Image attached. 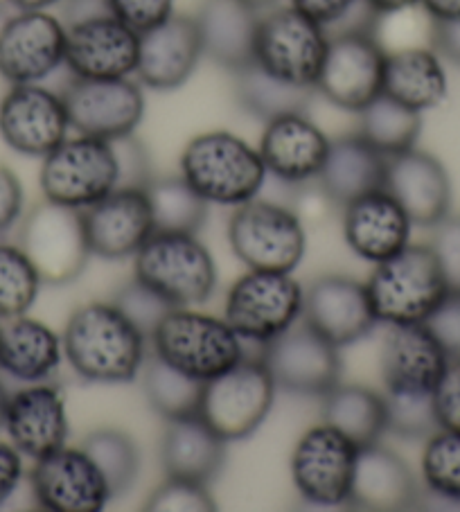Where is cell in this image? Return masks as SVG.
I'll list each match as a JSON object with an SVG mask.
<instances>
[{"mask_svg":"<svg viewBox=\"0 0 460 512\" xmlns=\"http://www.w3.org/2000/svg\"><path fill=\"white\" fill-rule=\"evenodd\" d=\"M61 341L70 368L86 382L129 384L147 361L149 339L115 303L77 307Z\"/></svg>","mask_w":460,"mask_h":512,"instance_id":"1","label":"cell"},{"mask_svg":"<svg viewBox=\"0 0 460 512\" xmlns=\"http://www.w3.org/2000/svg\"><path fill=\"white\" fill-rule=\"evenodd\" d=\"M379 323H427L451 291L449 278L431 244H409L375 264L366 282Z\"/></svg>","mask_w":460,"mask_h":512,"instance_id":"2","label":"cell"},{"mask_svg":"<svg viewBox=\"0 0 460 512\" xmlns=\"http://www.w3.org/2000/svg\"><path fill=\"white\" fill-rule=\"evenodd\" d=\"M181 176L208 203L242 206L255 199L267 181L260 149L230 131L194 136L181 154Z\"/></svg>","mask_w":460,"mask_h":512,"instance_id":"3","label":"cell"},{"mask_svg":"<svg viewBox=\"0 0 460 512\" xmlns=\"http://www.w3.org/2000/svg\"><path fill=\"white\" fill-rule=\"evenodd\" d=\"M149 341L158 359L203 384L246 357L242 337L226 319H215L192 307H172Z\"/></svg>","mask_w":460,"mask_h":512,"instance_id":"4","label":"cell"},{"mask_svg":"<svg viewBox=\"0 0 460 512\" xmlns=\"http://www.w3.org/2000/svg\"><path fill=\"white\" fill-rule=\"evenodd\" d=\"M134 258L136 280L172 307L201 305L215 294V260L197 235L156 231Z\"/></svg>","mask_w":460,"mask_h":512,"instance_id":"5","label":"cell"},{"mask_svg":"<svg viewBox=\"0 0 460 512\" xmlns=\"http://www.w3.org/2000/svg\"><path fill=\"white\" fill-rule=\"evenodd\" d=\"M228 242L237 260L253 271L291 273L307 249L298 215L258 197L237 206L228 222Z\"/></svg>","mask_w":460,"mask_h":512,"instance_id":"6","label":"cell"},{"mask_svg":"<svg viewBox=\"0 0 460 512\" xmlns=\"http://www.w3.org/2000/svg\"><path fill=\"white\" fill-rule=\"evenodd\" d=\"M305 291L291 273L249 269L226 298V316L242 341L264 348L303 319Z\"/></svg>","mask_w":460,"mask_h":512,"instance_id":"7","label":"cell"},{"mask_svg":"<svg viewBox=\"0 0 460 512\" xmlns=\"http://www.w3.org/2000/svg\"><path fill=\"white\" fill-rule=\"evenodd\" d=\"M19 246L46 285H68L77 280L93 255L82 210L48 199L25 215Z\"/></svg>","mask_w":460,"mask_h":512,"instance_id":"8","label":"cell"},{"mask_svg":"<svg viewBox=\"0 0 460 512\" xmlns=\"http://www.w3.org/2000/svg\"><path fill=\"white\" fill-rule=\"evenodd\" d=\"M278 386L264 361L244 357L224 375L203 386L199 416L226 440L237 443L253 436L269 418Z\"/></svg>","mask_w":460,"mask_h":512,"instance_id":"9","label":"cell"},{"mask_svg":"<svg viewBox=\"0 0 460 512\" xmlns=\"http://www.w3.org/2000/svg\"><path fill=\"white\" fill-rule=\"evenodd\" d=\"M327 30L296 7H278L262 16L255 39V64L282 82L314 88L321 75Z\"/></svg>","mask_w":460,"mask_h":512,"instance_id":"10","label":"cell"},{"mask_svg":"<svg viewBox=\"0 0 460 512\" xmlns=\"http://www.w3.org/2000/svg\"><path fill=\"white\" fill-rule=\"evenodd\" d=\"M41 190L59 206L86 210L118 188V165L111 140L66 138L43 158Z\"/></svg>","mask_w":460,"mask_h":512,"instance_id":"11","label":"cell"},{"mask_svg":"<svg viewBox=\"0 0 460 512\" xmlns=\"http://www.w3.org/2000/svg\"><path fill=\"white\" fill-rule=\"evenodd\" d=\"M327 52L316 91L343 111L359 113L384 93L386 48L375 34H327Z\"/></svg>","mask_w":460,"mask_h":512,"instance_id":"12","label":"cell"},{"mask_svg":"<svg viewBox=\"0 0 460 512\" xmlns=\"http://www.w3.org/2000/svg\"><path fill=\"white\" fill-rule=\"evenodd\" d=\"M359 447L334 427L307 429L291 454V481L314 506H345L350 501Z\"/></svg>","mask_w":460,"mask_h":512,"instance_id":"13","label":"cell"},{"mask_svg":"<svg viewBox=\"0 0 460 512\" xmlns=\"http://www.w3.org/2000/svg\"><path fill=\"white\" fill-rule=\"evenodd\" d=\"M61 97L68 111L70 129H75L79 136L115 140L134 134L145 118L143 86L131 77H73Z\"/></svg>","mask_w":460,"mask_h":512,"instance_id":"14","label":"cell"},{"mask_svg":"<svg viewBox=\"0 0 460 512\" xmlns=\"http://www.w3.org/2000/svg\"><path fill=\"white\" fill-rule=\"evenodd\" d=\"M339 350L303 321L267 343L260 359L278 388L294 395L323 397L341 382Z\"/></svg>","mask_w":460,"mask_h":512,"instance_id":"15","label":"cell"},{"mask_svg":"<svg viewBox=\"0 0 460 512\" xmlns=\"http://www.w3.org/2000/svg\"><path fill=\"white\" fill-rule=\"evenodd\" d=\"M68 30L48 12H19L0 28V77L41 84L66 66Z\"/></svg>","mask_w":460,"mask_h":512,"instance_id":"16","label":"cell"},{"mask_svg":"<svg viewBox=\"0 0 460 512\" xmlns=\"http://www.w3.org/2000/svg\"><path fill=\"white\" fill-rule=\"evenodd\" d=\"M70 120L61 93L41 84H16L0 100V138L16 154L46 158L68 138Z\"/></svg>","mask_w":460,"mask_h":512,"instance_id":"17","label":"cell"},{"mask_svg":"<svg viewBox=\"0 0 460 512\" xmlns=\"http://www.w3.org/2000/svg\"><path fill=\"white\" fill-rule=\"evenodd\" d=\"M32 490L50 512H100L113 499L109 483L82 447H61L34 461Z\"/></svg>","mask_w":460,"mask_h":512,"instance_id":"18","label":"cell"},{"mask_svg":"<svg viewBox=\"0 0 460 512\" xmlns=\"http://www.w3.org/2000/svg\"><path fill=\"white\" fill-rule=\"evenodd\" d=\"M303 321L336 348L366 339L379 323L366 282L350 276H323L305 291Z\"/></svg>","mask_w":460,"mask_h":512,"instance_id":"19","label":"cell"},{"mask_svg":"<svg viewBox=\"0 0 460 512\" xmlns=\"http://www.w3.org/2000/svg\"><path fill=\"white\" fill-rule=\"evenodd\" d=\"M203 57V43L194 16L170 19L140 32L138 82L152 91H176L194 75Z\"/></svg>","mask_w":460,"mask_h":512,"instance_id":"20","label":"cell"},{"mask_svg":"<svg viewBox=\"0 0 460 512\" xmlns=\"http://www.w3.org/2000/svg\"><path fill=\"white\" fill-rule=\"evenodd\" d=\"M82 213L91 253L104 260L131 258L156 233L147 190L115 188Z\"/></svg>","mask_w":460,"mask_h":512,"instance_id":"21","label":"cell"},{"mask_svg":"<svg viewBox=\"0 0 460 512\" xmlns=\"http://www.w3.org/2000/svg\"><path fill=\"white\" fill-rule=\"evenodd\" d=\"M66 39V68L82 79L136 75L140 34L118 16L73 25Z\"/></svg>","mask_w":460,"mask_h":512,"instance_id":"22","label":"cell"},{"mask_svg":"<svg viewBox=\"0 0 460 512\" xmlns=\"http://www.w3.org/2000/svg\"><path fill=\"white\" fill-rule=\"evenodd\" d=\"M384 190L393 194L413 226L433 228L449 217V174L436 156L418 147L388 158Z\"/></svg>","mask_w":460,"mask_h":512,"instance_id":"23","label":"cell"},{"mask_svg":"<svg viewBox=\"0 0 460 512\" xmlns=\"http://www.w3.org/2000/svg\"><path fill=\"white\" fill-rule=\"evenodd\" d=\"M447 364L449 355L427 323L388 325L382 346L386 391L431 395Z\"/></svg>","mask_w":460,"mask_h":512,"instance_id":"24","label":"cell"},{"mask_svg":"<svg viewBox=\"0 0 460 512\" xmlns=\"http://www.w3.org/2000/svg\"><path fill=\"white\" fill-rule=\"evenodd\" d=\"M3 429L10 443L32 461L57 452L66 445L70 431L64 395L46 382L21 388L7 400Z\"/></svg>","mask_w":460,"mask_h":512,"instance_id":"25","label":"cell"},{"mask_svg":"<svg viewBox=\"0 0 460 512\" xmlns=\"http://www.w3.org/2000/svg\"><path fill=\"white\" fill-rule=\"evenodd\" d=\"M260 156L267 174L289 185L318 179L330 152V138L307 113H289L267 122L260 138Z\"/></svg>","mask_w":460,"mask_h":512,"instance_id":"26","label":"cell"},{"mask_svg":"<svg viewBox=\"0 0 460 512\" xmlns=\"http://www.w3.org/2000/svg\"><path fill=\"white\" fill-rule=\"evenodd\" d=\"M411 219L391 192L375 190L343 208V237L352 253L379 264L411 242Z\"/></svg>","mask_w":460,"mask_h":512,"instance_id":"27","label":"cell"},{"mask_svg":"<svg viewBox=\"0 0 460 512\" xmlns=\"http://www.w3.org/2000/svg\"><path fill=\"white\" fill-rule=\"evenodd\" d=\"M203 55L228 73H237L255 61L260 16L246 0H203L194 14Z\"/></svg>","mask_w":460,"mask_h":512,"instance_id":"28","label":"cell"},{"mask_svg":"<svg viewBox=\"0 0 460 512\" xmlns=\"http://www.w3.org/2000/svg\"><path fill=\"white\" fill-rule=\"evenodd\" d=\"M418 501V481L400 454L379 443L359 449L348 506L391 512L409 510Z\"/></svg>","mask_w":460,"mask_h":512,"instance_id":"29","label":"cell"},{"mask_svg":"<svg viewBox=\"0 0 460 512\" xmlns=\"http://www.w3.org/2000/svg\"><path fill=\"white\" fill-rule=\"evenodd\" d=\"M388 156L359 134L330 140V152L318 174L323 197L345 208L366 194L382 190L386 181Z\"/></svg>","mask_w":460,"mask_h":512,"instance_id":"30","label":"cell"},{"mask_svg":"<svg viewBox=\"0 0 460 512\" xmlns=\"http://www.w3.org/2000/svg\"><path fill=\"white\" fill-rule=\"evenodd\" d=\"M226 461V440L201 416L167 422L161 440V465L167 479L208 485Z\"/></svg>","mask_w":460,"mask_h":512,"instance_id":"31","label":"cell"},{"mask_svg":"<svg viewBox=\"0 0 460 512\" xmlns=\"http://www.w3.org/2000/svg\"><path fill=\"white\" fill-rule=\"evenodd\" d=\"M64 359V341L30 316L0 321V370L25 384L46 382Z\"/></svg>","mask_w":460,"mask_h":512,"instance_id":"32","label":"cell"},{"mask_svg":"<svg viewBox=\"0 0 460 512\" xmlns=\"http://www.w3.org/2000/svg\"><path fill=\"white\" fill-rule=\"evenodd\" d=\"M449 79L442 57L431 46L388 50L384 95L418 113L436 109L447 97Z\"/></svg>","mask_w":460,"mask_h":512,"instance_id":"33","label":"cell"},{"mask_svg":"<svg viewBox=\"0 0 460 512\" xmlns=\"http://www.w3.org/2000/svg\"><path fill=\"white\" fill-rule=\"evenodd\" d=\"M321 416L325 425L364 449L386 434V397L368 386L339 382L323 395Z\"/></svg>","mask_w":460,"mask_h":512,"instance_id":"34","label":"cell"},{"mask_svg":"<svg viewBox=\"0 0 460 512\" xmlns=\"http://www.w3.org/2000/svg\"><path fill=\"white\" fill-rule=\"evenodd\" d=\"M235 95L246 113L267 125L271 120L289 116V113H307L314 88L282 82L253 61L251 66L235 73Z\"/></svg>","mask_w":460,"mask_h":512,"instance_id":"35","label":"cell"},{"mask_svg":"<svg viewBox=\"0 0 460 512\" xmlns=\"http://www.w3.org/2000/svg\"><path fill=\"white\" fill-rule=\"evenodd\" d=\"M420 131L422 113L404 107L384 93L359 111L357 134L388 158L413 149L420 138Z\"/></svg>","mask_w":460,"mask_h":512,"instance_id":"36","label":"cell"},{"mask_svg":"<svg viewBox=\"0 0 460 512\" xmlns=\"http://www.w3.org/2000/svg\"><path fill=\"white\" fill-rule=\"evenodd\" d=\"M143 386L152 409L163 420H183L199 416L203 400V382L183 375L156 355L143 366Z\"/></svg>","mask_w":460,"mask_h":512,"instance_id":"37","label":"cell"},{"mask_svg":"<svg viewBox=\"0 0 460 512\" xmlns=\"http://www.w3.org/2000/svg\"><path fill=\"white\" fill-rule=\"evenodd\" d=\"M147 197L156 231L197 235L208 217L210 203L183 176L154 179L147 185Z\"/></svg>","mask_w":460,"mask_h":512,"instance_id":"38","label":"cell"},{"mask_svg":"<svg viewBox=\"0 0 460 512\" xmlns=\"http://www.w3.org/2000/svg\"><path fill=\"white\" fill-rule=\"evenodd\" d=\"M82 449L104 474L113 497H120L134 488L140 474V452L125 431L95 429L84 438Z\"/></svg>","mask_w":460,"mask_h":512,"instance_id":"39","label":"cell"},{"mask_svg":"<svg viewBox=\"0 0 460 512\" xmlns=\"http://www.w3.org/2000/svg\"><path fill=\"white\" fill-rule=\"evenodd\" d=\"M41 285L37 269L21 246L0 244V321L28 314Z\"/></svg>","mask_w":460,"mask_h":512,"instance_id":"40","label":"cell"},{"mask_svg":"<svg viewBox=\"0 0 460 512\" xmlns=\"http://www.w3.org/2000/svg\"><path fill=\"white\" fill-rule=\"evenodd\" d=\"M422 479L436 497L460 503V431L438 429L422 452Z\"/></svg>","mask_w":460,"mask_h":512,"instance_id":"41","label":"cell"},{"mask_svg":"<svg viewBox=\"0 0 460 512\" xmlns=\"http://www.w3.org/2000/svg\"><path fill=\"white\" fill-rule=\"evenodd\" d=\"M386 431L400 438H429L440 429L431 395L386 391Z\"/></svg>","mask_w":460,"mask_h":512,"instance_id":"42","label":"cell"},{"mask_svg":"<svg viewBox=\"0 0 460 512\" xmlns=\"http://www.w3.org/2000/svg\"><path fill=\"white\" fill-rule=\"evenodd\" d=\"M147 512H212L217 503L208 485L183 479H167L145 503Z\"/></svg>","mask_w":460,"mask_h":512,"instance_id":"43","label":"cell"},{"mask_svg":"<svg viewBox=\"0 0 460 512\" xmlns=\"http://www.w3.org/2000/svg\"><path fill=\"white\" fill-rule=\"evenodd\" d=\"M113 303L118 305L140 330H143L147 339L152 337V332L156 330V325L163 321V316L172 310L170 303H165L156 291L143 285V282H138L136 278L134 282H129V285L118 291Z\"/></svg>","mask_w":460,"mask_h":512,"instance_id":"44","label":"cell"},{"mask_svg":"<svg viewBox=\"0 0 460 512\" xmlns=\"http://www.w3.org/2000/svg\"><path fill=\"white\" fill-rule=\"evenodd\" d=\"M111 147L118 165V188L147 190V185L154 181L147 147L134 134L111 140Z\"/></svg>","mask_w":460,"mask_h":512,"instance_id":"45","label":"cell"},{"mask_svg":"<svg viewBox=\"0 0 460 512\" xmlns=\"http://www.w3.org/2000/svg\"><path fill=\"white\" fill-rule=\"evenodd\" d=\"M440 429L460 431V359H449L445 373L431 393Z\"/></svg>","mask_w":460,"mask_h":512,"instance_id":"46","label":"cell"},{"mask_svg":"<svg viewBox=\"0 0 460 512\" xmlns=\"http://www.w3.org/2000/svg\"><path fill=\"white\" fill-rule=\"evenodd\" d=\"M113 16L138 34L163 23L174 14V0H109Z\"/></svg>","mask_w":460,"mask_h":512,"instance_id":"47","label":"cell"},{"mask_svg":"<svg viewBox=\"0 0 460 512\" xmlns=\"http://www.w3.org/2000/svg\"><path fill=\"white\" fill-rule=\"evenodd\" d=\"M449 359H460V289H451L427 321Z\"/></svg>","mask_w":460,"mask_h":512,"instance_id":"48","label":"cell"},{"mask_svg":"<svg viewBox=\"0 0 460 512\" xmlns=\"http://www.w3.org/2000/svg\"><path fill=\"white\" fill-rule=\"evenodd\" d=\"M431 249L445 269L451 289H460V217H445L433 226Z\"/></svg>","mask_w":460,"mask_h":512,"instance_id":"49","label":"cell"},{"mask_svg":"<svg viewBox=\"0 0 460 512\" xmlns=\"http://www.w3.org/2000/svg\"><path fill=\"white\" fill-rule=\"evenodd\" d=\"M23 185L10 167L0 165V235L10 231L23 215Z\"/></svg>","mask_w":460,"mask_h":512,"instance_id":"50","label":"cell"},{"mask_svg":"<svg viewBox=\"0 0 460 512\" xmlns=\"http://www.w3.org/2000/svg\"><path fill=\"white\" fill-rule=\"evenodd\" d=\"M23 454L12 443H0V506L12 497L23 479Z\"/></svg>","mask_w":460,"mask_h":512,"instance_id":"51","label":"cell"},{"mask_svg":"<svg viewBox=\"0 0 460 512\" xmlns=\"http://www.w3.org/2000/svg\"><path fill=\"white\" fill-rule=\"evenodd\" d=\"M61 21L66 28L73 25L102 19V16H111V3L109 0H61Z\"/></svg>","mask_w":460,"mask_h":512,"instance_id":"52","label":"cell"},{"mask_svg":"<svg viewBox=\"0 0 460 512\" xmlns=\"http://www.w3.org/2000/svg\"><path fill=\"white\" fill-rule=\"evenodd\" d=\"M431 48L460 66V19L433 21Z\"/></svg>","mask_w":460,"mask_h":512,"instance_id":"53","label":"cell"},{"mask_svg":"<svg viewBox=\"0 0 460 512\" xmlns=\"http://www.w3.org/2000/svg\"><path fill=\"white\" fill-rule=\"evenodd\" d=\"M289 5L307 14L309 19L321 23L323 28H327V25H332L345 10H348L352 0H289Z\"/></svg>","mask_w":460,"mask_h":512,"instance_id":"54","label":"cell"},{"mask_svg":"<svg viewBox=\"0 0 460 512\" xmlns=\"http://www.w3.org/2000/svg\"><path fill=\"white\" fill-rule=\"evenodd\" d=\"M420 5L433 21L460 19V0H422Z\"/></svg>","mask_w":460,"mask_h":512,"instance_id":"55","label":"cell"},{"mask_svg":"<svg viewBox=\"0 0 460 512\" xmlns=\"http://www.w3.org/2000/svg\"><path fill=\"white\" fill-rule=\"evenodd\" d=\"M366 3L373 7L379 16H386V14H397V12L413 10V7H420L422 0H366Z\"/></svg>","mask_w":460,"mask_h":512,"instance_id":"56","label":"cell"},{"mask_svg":"<svg viewBox=\"0 0 460 512\" xmlns=\"http://www.w3.org/2000/svg\"><path fill=\"white\" fill-rule=\"evenodd\" d=\"M19 12H48L50 7L59 5L61 0H10Z\"/></svg>","mask_w":460,"mask_h":512,"instance_id":"57","label":"cell"},{"mask_svg":"<svg viewBox=\"0 0 460 512\" xmlns=\"http://www.w3.org/2000/svg\"><path fill=\"white\" fill-rule=\"evenodd\" d=\"M7 400H10V393H7V391H5V386H3V384H0V429H3V422H5Z\"/></svg>","mask_w":460,"mask_h":512,"instance_id":"58","label":"cell"},{"mask_svg":"<svg viewBox=\"0 0 460 512\" xmlns=\"http://www.w3.org/2000/svg\"><path fill=\"white\" fill-rule=\"evenodd\" d=\"M246 3H249L251 7H255V10H267V7H273V5H278L280 0H246Z\"/></svg>","mask_w":460,"mask_h":512,"instance_id":"59","label":"cell"},{"mask_svg":"<svg viewBox=\"0 0 460 512\" xmlns=\"http://www.w3.org/2000/svg\"><path fill=\"white\" fill-rule=\"evenodd\" d=\"M0 10H3V0H0Z\"/></svg>","mask_w":460,"mask_h":512,"instance_id":"60","label":"cell"}]
</instances>
